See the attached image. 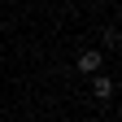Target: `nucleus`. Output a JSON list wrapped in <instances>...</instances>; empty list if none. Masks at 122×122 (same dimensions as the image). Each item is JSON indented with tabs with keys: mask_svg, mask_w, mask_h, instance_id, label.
<instances>
[{
	"mask_svg": "<svg viewBox=\"0 0 122 122\" xmlns=\"http://www.w3.org/2000/svg\"><path fill=\"white\" fill-rule=\"evenodd\" d=\"M74 66H79V70H83V74H96V70H100V66H105V57H100V52H96V48H92V52H79V61H74Z\"/></svg>",
	"mask_w": 122,
	"mask_h": 122,
	"instance_id": "obj_1",
	"label": "nucleus"
},
{
	"mask_svg": "<svg viewBox=\"0 0 122 122\" xmlns=\"http://www.w3.org/2000/svg\"><path fill=\"white\" fill-rule=\"evenodd\" d=\"M92 92H96L100 100H109V96H113V79H105V74H96V83H92Z\"/></svg>",
	"mask_w": 122,
	"mask_h": 122,
	"instance_id": "obj_2",
	"label": "nucleus"
}]
</instances>
